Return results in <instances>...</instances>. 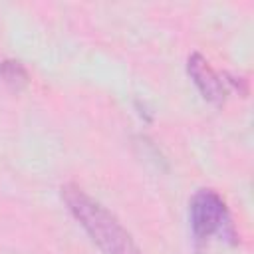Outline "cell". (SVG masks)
Instances as JSON below:
<instances>
[{
    "label": "cell",
    "mask_w": 254,
    "mask_h": 254,
    "mask_svg": "<svg viewBox=\"0 0 254 254\" xmlns=\"http://www.w3.org/2000/svg\"><path fill=\"white\" fill-rule=\"evenodd\" d=\"M62 196L73 218L85 228L93 242L105 250V254H143L121 222L79 187L65 185Z\"/></svg>",
    "instance_id": "6da1fadb"
},
{
    "label": "cell",
    "mask_w": 254,
    "mask_h": 254,
    "mask_svg": "<svg viewBox=\"0 0 254 254\" xmlns=\"http://www.w3.org/2000/svg\"><path fill=\"white\" fill-rule=\"evenodd\" d=\"M187 69H189V75L192 77L194 85L198 87V91L202 93L204 99H208V101H212L216 105L224 103L226 93H228L226 79H222L198 52H192L189 56Z\"/></svg>",
    "instance_id": "3957f363"
},
{
    "label": "cell",
    "mask_w": 254,
    "mask_h": 254,
    "mask_svg": "<svg viewBox=\"0 0 254 254\" xmlns=\"http://www.w3.org/2000/svg\"><path fill=\"white\" fill-rule=\"evenodd\" d=\"M0 79L12 89H22L28 83V73L24 65L16 60H4L0 64Z\"/></svg>",
    "instance_id": "277c9868"
},
{
    "label": "cell",
    "mask_w": 254,
    "mask_h": 254,
    "mask_svg": "<svg viewBox=\"0 0 254 254\" xmlns=\"http://www.w3.org/2000/svg\"><path fill=\"white\" fill-rule=\"evenodd\" d=\"M190 232L192 238L200 244L210 236H220L222 240L236 242V228L230 216V210L222 196L212 189H200L189 208Z\"/></svg>",
    "instance_id": "7a4b0ae2"
}]
</instances>
